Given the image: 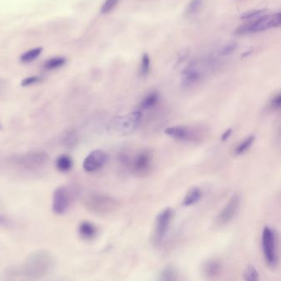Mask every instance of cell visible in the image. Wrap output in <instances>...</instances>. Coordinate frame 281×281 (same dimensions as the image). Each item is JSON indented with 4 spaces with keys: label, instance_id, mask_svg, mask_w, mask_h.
<instances>
[{
    "label": "cell",
    "instance_id": "obj_1",
    "mask_svg": "<svg viewBox=\"0 0 281 281\" xmlns=\"http://www.w3.org/2000/svg\"><path fill=\"white\" fill-rule=\"evenodd\" d=\"M120 161L132 174L140 177L147 176L153 169V153L149 149L140 150L133 155L122 152L120 155Z\"/></svg>",
    "mask_w": 281,
    "mask_h": 281
},
{
    "label": "cell",
    "instance_id": "obj_2",
    "mask_svg": "<svg viewBox=\"0 0 281 281\" xmlns=\"http://www.w3.org/2000/svg\"><path fill=\"white\" fill-rule=\"evenodd\" d=\"M54 257L50 252L41 250L30 255L24 264V273L32 279H40L45 276L54 266Z\"/></svg>",
    "mask_w": 281,
    "mask_h": 281
},
{
    "label": "cell",
    "instance_id": "obj_3",
    "mask_svg": "<svg viewBox=\"0 0 281 281\" xmlns=\"http://www.w3.org/2000/svg\"><path fill=\"white\" fill-rule=\"evenodd\" d=\"M83 204L88 212L98 216H106L116 212L119 203L113 196L101 192H92L86 196Z\"/></svg>",
    "mask_w": 281,
    "mask_h": 281
},
{
    "label": "cell",
    "instance_id": "obj_4",
    "mask_svg": "<svg viewBox=\"0 0 281 281\" xmlns=\"http://www.w3.org/2000/svg\"><path fill=\"white\" fill-rule=\"evenodd\" d=\"M143 119L141 111H134L122 116L116 117L109 122L107 131L116 136L132 133L140 126Z\"/></svg>",
    "mask_w": 281,
    "mask_h": 281
},
{
    "label": "cell",
    "instance_id": "obj_5",
    "mask_svg": "<svg viewBox=\"0 0 281 281\" xmlns=\"http://www.w3.org/2000/svg\"><path fill=\"white\" fill-rule=\"evenodd\" d=\"M166 135L181 142H201L206 136V131L203 127L191 125H174L164 130Z\"/></svg>",
    "mask_w": 281,
    "mask_h": 281
},
{
    "label": "cell",
    "instance_id": "obj_6",
    "mask_svg": "<svg viewBox=\"0 0 281 281\" xmlns=\"http://www.w3.org/2000/svg\"><path fill=\"white\" fill-rule=\"evenodd\" d=\"M280 14H272V15H264L261 18H256L255 20L243 25L237 29L236 33L249 34L259 32V31H266L274 27H279L280 26Z\"/></svg>",
    "mask_w": 281,
    "mask_h": 281
},
{
    "label": "cell",
    "instance_id": "obj_7",
    "mask_svg": "<svg viewBox=\"0 0 281 281\" xmlns=\"http://www.w3.org/2000/svg\"><path fill=\"white\" fill-rule=\"evenodd\" d=\"M174 210L170 207L165 208L157 214L152 236V240L154 245H160L164 240L174 219Z\"/></svg>",
    "mask_w": 281,
    "mask_h": 281
},
{
    "label": "cell",
    "instance_id": "obj_8",
    "mask_svg": "<svg viewBox=\"0 0 281 281\" xmlns=\"http://www.w3.org/2000/svg\"><path fill=\"white\" fill-rule=\"evenodd\" d=\"M261 244L263 251L264 258L268 266L274 268L278 262L276 249V236L271 228H264L261 236Z\"/></svg>",
    "mask_w": 281,
    "mask_h": 281
},
{
    "label": "cell",
    "instance_id": "obj_9",
    "mask_svg": "<svg viewBox=\"0 0 281 281\" xmlns=\"http://www.w3.org/2000/svg\"><path fill=\"white\" fill-rule=\"evenodd\" d=\"M48 159L49 156L45 152H35L14 156L13 161L18 166L27 170H36L45 165Z\"/></svg>",
    "mask_w": 281,
    "mask_h": 281
},
{
    "label": "cell",
    "instance_id": "obj_10",
    "mask_svg": "<svg viewBox=\"0 0 281 281\" xmlns=\"http://www.w3.org/2000/svg\"><path fill=\"white\" fill-rule=\"evenodd\" d=\"M73 201V192L65 186L57 187L52 197V210L57 215H63L70 208Z\"/></svg>",
    "mask_w": 281,
    "mask_h": 281
},
{
    "label": "cell",
    "instance_id": "obj_11",
    "mask_svg": "<svg viewBox=\"0 0 281 281\" xmlns=\"http://www.w3.org/2000/svg\"><path fill=\"white\" fill-rule=\"evenodd\" d=\"M240 204V196L238 193H234L216 217V224L223 226L230 223L239 212Z\"/></svg>",
    "mask_w": 281,
    "mask_h": 281
},
{
    "label": "cell",
    "instance_id": "obj_12",
    "mask_svg": "<svg viewBox=\"0 0 281 281\" xmlns=\"http://www.w3.org/2000/svg\"><path fill=\"white\" fill-rule=\"evenodd\" d=\"M109 161V155L102 150H94L86 156L83 163L84 171L94 173L103 168Z\"/></svg>",
    "mask_w": 281,
    "mask_h": 281
},
{
    "label": "cell",
    "instance_id": "obj_13",
    "mask_svg": "<svg viewBox=\"0 0 281 281\" xmlns=\"http://www.w3.org/2000/svg\"><path fill=\"white\" fill-rule=\"evenodd\" d=\"M202 78V74L199 67L195 64H191L186 67L182 74L181 84L183 88H191L200 83Z\"/></svg>",
    "mask_w": 281,
    "mask_h": 281
},
{
    "label": "cell",
    "instance_id": "obj_14",
    "mask_svg": "<svg viewBox=\"0 0 281 281\" xmlns=\"http://www.w3.org/2000/svg\"><path fill=\"white\" fill-rule=\"evenodd\" d=\"M79 234L84 240H92L97 234V228L89 221H83L79 226Z\"/></svg>",
    "mask_w": 281,
    "mask_h": 281
},
{
    "label": "cell",
    "instance_id": "obj_15",
    "mask_svg": "<svg viewBox=\"0 0 281 281\" xmlns=\"http://www.w3.org/2000/svg\"><path fill=\"white\" fill-rule=\"evenodd\" d=\"M203 273L205 276L209 278H214L220 274L222 270V265L220 261L217 259H210L204 263L202 267Z\"/></svg>",
    "mask_w": 281,
    "mask_h": 281
},
{
    "label": "cell",
    "instance_id": "obj_16",
    "mask_svg": "<svg viewBox=\"0 0 281 281\" xmlns=\"http://www.w3.org/2000/svg\"><path fill=\"white\" fill-rule=\"evenodd\" d=\"M203 192L200 190V187H193L188 190L187 194L185 196L183 201H182V205L184 206H191V205H195L196 203L200 201V199L202 197Z\"/></svg>",
    "mask_w": 281,
    "mask_h": 281
},
{
    "label": "cell",
    "instance_id": "obj_17",
    "mask_svg": "<svg viewBox=\"0 0 281 281\" xmlns=\"http://www.w3.org/2000/svg\"><path fill=\"white\" fill-rule=\"evenodd\" d=\"M160 95L157 92H149L140 101V108L143 110L153 109L159 101Z\"/></svg>",
    "mask_w": 281,
    "mask_h": 281
},
{
    "label": "cell",
    "instance_id": "obj_18",
    "mask_svg": "<svg viewBox=\"0 0 281 281\" xmlns=\"http://www.w3.org/2000/svg\"><path fill=\"white\" fill-rule=\"evenodd\" d=\"M159 281H178V270L173 265H166L162 268L159 275Z\"/></svg>",
    "mask_w": 281,
    "mask_h": 281
},
{
    "label": "cell",
    "instance_id": "obj_19",
    "mask_svg": "<svg viewBox=\"0 0 281 281\" xmlns=\"http://www.w3.org/2000/svg\"><path fill=\"white\" fill-rule=\"evenodd\" d=\"M55 167L61 173L69 172L73 168V160L67 155L59 156L55 161Z\"/></svg>",
    "mask_w": 281,
    "mask_h": 281
},
{
    "label": "cell",
    "instance_id": "obj_20",
    "mask_svg": "<svg viewBox=\"0 0 281 281\" xmlns=\"http://www.w3.org/2000/svg\"><path fill=\"white\" fill-rule=\"evenodd\" d=\"M255 140H256V136L254 135H250V136H247L235 148L234 154L236 156H242V155L246 153L253 145Z\"/></svg>",
    "mask_w": 281,
    "mask_h": 281
},
{
    "label": "cell",
    "instance_id": "obj_21",
    "mask_svg": "<svg viewBox=\"0 0 281 281\" xmlns=\"http://www.w3.org/2000/svg\"><path fill=\"white\" fill-rule=\"evenodd\" d=\"M66 59L64 57H54L50 58L44 62V68L47 71H53L63 67L66 64Z\"/></svg>",
    "mask_w": 281,
    "mask_h": 281
},
{
    "label": "cell",
    "instance_id": "obj_22",
    "mask_svg": "<svg viewBox=\"0 0 281 281\" xmlns=\"http://www.w3.org/2000/svg\"><path fill=\"white\" fill-rule=\"evenodd\" d=\"M41 52H42V48L41 47L30 49V50L25 52L24 54L21 55V62H23V63H28V62H32V61L38 58L40 54H41Z\"/></svg>",
    "mask_w": 281,
    "mask_h": 281
},
{
    "label": "cell",
    "instance_id": "obj_23",
    "mask_svg": "<svg viewBox=\"0 0 281 281\" xmlns=\"http://www.w3.org/2000/svg\"><path fill=\"white\" fill-rule=\"evenodd\" d=\"M243 277L245 281H260V275L254 265H248L244 270Z\"/></svg>",
    "mask_w": 281,
    "mask_h": 281
},
{
    "label": "cell",
    "instance_id": "obj_24",
    "mask_svg": "<svg viewBox=\"0 0 281 281\" xmlns=\"http://www.w3.org/2000/svg\"><path fill=\"white\" fill-rule=\"evenodd\" d=\"M150 58L148 54H144L142 56L141 63H140V75L142 77L148 76L150 72Z\"/></svg>",
    "mask_w": 281,
    "mask_h": 281
},
{
    "label": "cell",
    "instance_id": "obj_25",
    "mask_svg": "<svg viewBox=\"0 0 281 281\" xmlns=\"http://www.w3.org/2000/svg\"><path fill=\"white\" fill-rule=\"evenodd\" d=\"M201 5H202V0H191V3L187 6L186 14L189 17L195 15L200 10Z\"/></svg>",
    "mask_w": 281,
    "mask_h": 281
},
{
    "label": "cell",
    "instance_id": "obj_26",
    "mask_svg": "<svg viewBox=\"0 0 281 281\" xmlns=\"http://www.w3.org/2000/svg\"><path fill=\"white\" fill-rule=\"evenodd\" d=\"M77 142H78V136H77V133L75 131H70L64 136V144L66 147H69V148L75 147L76 145Z\"/></svg>",
    "mask_w": 281,
    "mask_h": 281
},
{
    "label": "cell",
    "instance_id": "obj_27",
    "mask_svg": "<svg viewBox=\"0 0 281 281\" xmlns=\"http://www.w3.org/2000/svg\"><path fill=\"white\" fill-rule=\"evenodd\" d=\"M120 0H106L103 5L101 6V14H107L113 11V9L117 7Z\"/></svg>",
    "mask_w": 281,
    "mask_h": 281
},
{
    "label": "cell",
    "instance_id": "obj_28",
    "mask_svg": "<svg viewBox=\"0 0 281 281\" xmlns=\"http://www.w3.org/2000/svg\"><path fill=\"white\" fill-rule=\"evenodd\" d=\"M264 10H253V11L247 12L245 14L241 16V18L243 19H250V20H255L256 18H261L265 15Z\"/></svg>",
    "mask_w": 281,
    "mask_h": 281
},
{
    "label": "cell",
    "instance_id": "obj_29",
    "mask_svg": "<svg viewBox=\"0 0 281 281\" xmlns=\"http://www.w3.org/2000/svg\"><path fill=\"white\" fill-rule=\"evenodd\" d=\"M42 80V78L40 76H31L27 77L24 78L22 82H21V86L22 87H29V86L34 85L36 83H40Z\"/></svg>",
    "mask_w": 281,
    "mask_h": 281
},
{
    "label": "cell",
    "instance_id": "obj_30",
    "mask_svg": "<svg viewBox=\"0 0 281 281\" xmlns=\"http://www.w3.org/2000/svg\"><path fill=\"white\" fill-rule=\"evenodd\" d=\"M270 107L276 111V110H279L281 107V93L280 92H278V93L275 94L273 96L272 98L270 101Z\"/></svg>",
    "mask_w": 281,
    "mask_h": 281
},
{
    "label": "cell",
    "instance_id": "obj_31",
    "mask_svg": "<svg viewBox=\"0 0 281 281\" xmlns=\"http://www.w3.org/2000/svg\"><path fill=\"white\" fill-rule=\"evenodd\" d=\"M237 49L236 43H229L227 45H223L219 50V54L222 55H228L233 53Z\"/></svg>",
    "mask_w": 281,
    "mask_h": 281
},
{
    "label": "cell",
    "instance_id": "obj_32",
    "mask_svg": "<svg viewBox=\"0 0 281 281\" xmlns=\"http://www.w3.org/2000/svg\"><path fill=\"white\" fill-rule=\"evenodd\" d=\"M232 133H233V129H232V128H229V129L226 130V131L222 134L221 140H223V142L228 140V139L230 138Z\"/></svg>",
    "mask_w": 281,
    "mask_h": 281
}]
</instances>
